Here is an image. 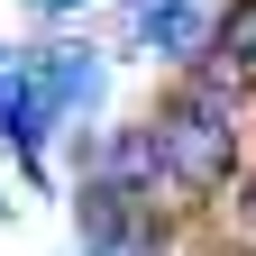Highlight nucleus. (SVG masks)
Returning a JSON list of instances; mask_svg holds the SVG:
<instances>
[{"instance_id": "nucleus-1", "label": "nucleus", "mask_w": 256, "mask_h": 256, "mask_svg": "<svg viewBox=\"0 0 256 256\" xmlns=\"http://www.w3.org/2000/svg\"><path fill=\"white\" fill-rule=\"evenodd\" d=\"M156 138H165V174L183 192H220L238 174V128L220 101H174L165 119H156Z\"/></svg>"}, {"instance_id": "nucleus-2", "label": "nucleus", "mask_w": 256, "mask_h": 256, "mask_svg": "<svg viewBox=\"0 0 256 256\" xmlns=\"http://www.w3.org/2000/svg\"><path fill=\"white\" fill-rule=\"evenodd\" d=\"M146 37H156V55H192L202 10H192V0H156V10H146Z\"/></svg>"}, {"instance_id": "nucleus-3", "label": "nucleus", "mask_w": 256, "mask_h": 256, "mask_svg": "<svg viewBox=\"0 0 256 256\" xmlns=\"http://www.w3.org/2000/svg\"><path fill=\"white\" fill-rule=\"evenodd\" d=\"M220 55L256 64V0H238V10H229V28H220Z\"/></svg>"}, {"instance_id": "nucleus-4", "label": "nucleus", "mask_w": 256, "mask_h": 256, "mask_svg": "<svg viewBox=\"0 0 256 256\" xmlns=\"http://www.w3.org/2000/svg\"><path fill=\"white\" fill-rule=\"evenodd\" d=\"M238 210H247V229H256V174H247V202H238Z\"/></svg>"}, {"instance_id": "nucleus-5", "label": "nucleus", "mask_w": 256, "mask_h": 256, "mask_svg": "<svg viewBox=\"0 0 256 256\" xmlns=\"http://www.w3.org/2000/svg\"><path fill=\"white\" fill-rule=\"evenodd\" d=\"M37 10H82V0H37Z\"/></svg>"}]
</instances>
